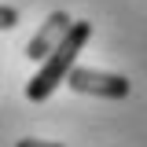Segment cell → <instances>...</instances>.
Returning <instances> with one entry per match:
<instances>
[{
  "instance_id": "cell-1",
  "label": "cell",
  "mask_w": 147,
  "mask_h": 147,
  "mask_svg": "<svg viewBox=\"0 0 147 147\" xmlns=\"http://www.w3.org/2000/svg\"><path fill=\"white\" fill-rule=\"evenodd\" d=\"M88 37H92V22H70L66 33H63V40L40 59V70H37L33 81L26 85V99H33V103L52 99V92L66 81V74H70V66L77 63L81 48L88 44Z\"/></svg>"
},
{
  "instance_id": "cell-2",
  "label": "cell",
  "mask_w": 147,
  "mask_h": 147,
  "mask_svg": "<svg viewBox=\"0 0 147 147\" xmlns=\"http://www.w3.org/2000/svg\"><path fill=\"white\" fill-rule=\"evenodd\" d=\"M66 85L74 92H81V96H99V99H125L129 96V81L121 74L92 70V66H77V63L66 74Z\"/></svg>"
},
{
  "instance_id": "cell-3",
  "label": "cell",
  "mask_w": 147,
  "mask_h": 147,
  "mask_svg": "<svg viewBox=\"0 0 147 147\" xmlns=\"http://www.w3.org/2000/svg\"><path fill=\"white\" fill-rule=\"evenodd\" d=\"M70 22H74V18L66 15V11H52V15L44 18V26L30 37V44H26V59H30V63H40V59H44V55L63 40V33H66Z\"/></svg>"
},
{
  "instance_id": "cell-4",
  "label": "cell",
  "mask_w": 147,
  "mask_h": 147,
  "mask_svg": "<svg viewBox=\"0 0 147 147\" xmlns=\"http://www.w3.org/2000/svg\"><path fill=\"white\" fill-rule=\"evenodd\" d=\"M15 26H18V7L0 4V30H15Z\"/></svg>"
},
{
  "instance_id": "cell-5",
  "label": "cell",
  "mask_w": 147,
  "mask_h": 147,
  "mask_svg": "<svg viewBox=\"0 0 147 147\" xmlns=\"http://www.w3.org/2000/svg\"><path fill=\"white\" fill-rule=\"evenodd\" d=\"M15 147H63V144H52V140H18Z\"/></svg>"
}]
</instances>
